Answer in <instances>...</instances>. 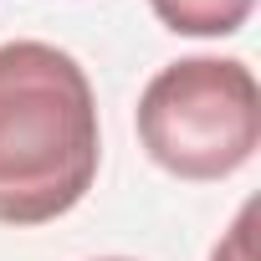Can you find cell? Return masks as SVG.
I'll use <instances>...</instances> for the list:
<instances>
[{
    "label": "cell",
    "mask_w": 261,
    "mask_h": 261,
    "mask_svg": "<svg viewBox=\"0 0 261 261\" xmlns=\"http://www.w3.org/2000/svg\"><path fill=\"white\" fill-rule=\"evenodd\" d=\"M97 97L72 51L51 41L0 46V225H46L97 179Z\"/></svg>",
    "instance_id": "cell-1"
},
{
    "label": "cell",
    "mask_w": 261,
    "mask_h": 261,
    "mask_svg": "<svg viewBox=\"0 0 261 261\" xmlns=\"http://www.w3.org/2000/svg\"><path fill=\"white\" fill-rule=\"evenodd\" d=\"M139 139L174 179H225L261 144V92L236 57H185L139 97Z\"/></svg>",
    "instance_id": "cell-2"
},
{
    "label": "cell",
    "mask_w": 261,
    "mask_h": 261,
    "mask_svg": "<svg viewBox=\"0 0 261 261\" xmlns=\"http://www.w3.org/2000/svg\"><path fill=\"white\" fill-rule=\"evenodd\" d=\"M97 261H134V256H97Z\"/></svg>",
    "instance_id": "cell-5"
},
{
    "label": "cell",
    "mask_w": 261,
    "mask_h": 261,
    "mask_svg": "<svg viewBox=\"0 0 261 261\" xmlns=\"http://www.w3.org/2000/svg\"><path fill=\"white\" fill-rule=\"evenodd\" d=\"M251 225H256V205H241V215L230 220V230L215 241L210 261H256L251 256Z\"/></svg>",
    "instance_id": "cell-4"
},
{
    "label": "cell",
    "mask_w": 261,
    "mask_h": 261,
    "mask_svg": "<svg viewBox=\"0 0 261 261\" xmlns=\"http://www.w3.org/2000/svg\"><path fill=\"white\" fill-rule=\"evenodd\" d=\"M256 0H149V11L179 36H230L251 21Z\"/></svg>",
    "instance_id": "cell-3"
}]
</instances>
